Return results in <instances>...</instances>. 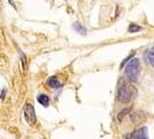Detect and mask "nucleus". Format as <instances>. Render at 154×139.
Listing matches in <instances>:
<instances>
[{
    "label": "nucleus",
    "instance_id": "nucleus-9",
    "mask_svg": "<svg viewBox=\"0 0 154 139\" xmlns=\"http://www.w3.org/2000/svg\"><path fill=\"white\" fill-rule=\"evenodd\" d=\"M139 30H141V27L136 23H131L129 26V32H138Z\"/></svg>",
    "mask_w": 154,
    "mask_h": 139
},
{
    "label": "nucleus",
    "instance_id": "nucleus-1",
    "mask_svg": "<svg viewBox=\"0 0 154 139\" xmlns=\"http://www.w3.org/2000/svg\"><path fill=\"white\" fill-rule=\"evenodd\" d=\"M136 96V89L130 84L123 81L118 88V100L122 103H130Z\"/></svg>",
    "mask_w": 154,
    "mask_h": 139
},
{
    "label": "nucleus",
    "instance_id": "nucleus-7",
    "mask_svg": "<svg viewBox=\"0 0 154 139\" xmlns=\"http://www.w3.org/2000/svg\"><path fill=\"white\" fill-rule=\"evenodd\" d=\"M72 27H73V29L77 31V32H79L80 35H86V34H87V29H86L82 24H80L79 22H74Z\"/></svg>",
    "mask_w": 154,
    "mask_h": 139
},
{
    "label": "nucleus",
    "instance_id": "nucleus-8",
    "mask_svg": "<svg viewBox=\"0 0 154 139\" xmlns=\"http://www.w3.org/2000/svg\"><path fill=\"white\" fill-rule=\"evenodd\" d=\"M145 57H146L147 62H149V64L154 67V46H152L149 50H147Z\"/></svg>",
    "mask_w": 154,
    "mask_h": 139
},
{
    "label": "nucleus",
    "instance_id": "nucleus-6",
    "mask_svg": "<svg viewBox=\"0 0 154 139\" xmlns=\"http://www.w3.org/2000/svg\"><path fill=\"white\" fill-rule=\"evenodd\" d=\"M37 101L43 107H48L49 103H50V99H49V96L46 94H39L38 96H37Z\"/></svg>",
    "mask_w": 154,
    "mask_h": 139
},
{
    "label": "nucleus",
    "instance_id": "nucleus-4",
    "mask_svg": "<svg viewBox=\"0 0 154 139\" xmlns=\"http://www.w3.org/2000/svg\"><path fill=\"white\" fill-rule=\"evenodd\" d=\"M133 139H148V132H147V128L146 126H143L138 130L132 133L131 136Z\"/></svg>",
    "mask_w": 154,
    "mask_h": 139
},
{
    "label": "nucleus",
    "instance_id": "nucleus-3",
    "mask_svg": "<svg viewBox=\"0 0 154 139\" xmlns=\"http://www.w3.org/2000/svg\"><path fill=\"white\" fill-rule=\"evenodd\" d=\"M24 117L26 121L30 125H35L36 123V114H35V109L31 103H27L24 107Z\"/></svg>",
    "mask_w": 154,
    "mask_h": 139
},
{
    "label": "nucleus",
    "instance_id": "nucleus-5",
    "mask_svg": "<svg viewBox=\"0 0 154 139\" xmlns=\"http://www.w3.org/2000/svg\"><path fill=\"white\" fill-rule=\"evenodd\" d=\"M46 84H48V86H50L51 88H54V89H57V88H59L62 86V84L59 82V80L56 77L49 78V80L46 81Z\"/></svg>",
    "mask_w": 154,
    "mask_h": 139
},
{
    "label": "nucleus",
    "instance_id": "nucleus-11",
    "mask_svg": "<svg viewBox=\"0 0 154 139\" xmlns=\"http://www.w3.org/2000/svg\"><path fill=\"white\" fill-rule=\"evenodd\" d=\"M132 56H133V52H132V54H130V56H129L128 58H125V60H124V62L122 63V64H121V67H124V65H125L126 63H128V62H129V60H130V59H131V57H132Z\"/></svg>",
    "mask_w": 154,
    "mask_h": 139
},
{
    "label": "nucleus",
    "instance_id": "nucleus-10",
    "mask_svg": "<svg viewBox=\"0 0 154 139\" xmlns=\"http://www.w3.org/2000/svg\"><path fill=\"white\" fill-rule=\"evenodd\" d=\"M130 111H131V108L124 109L122 113H119V114H118V116H117V119H118V121H122L124 117H125V115H126L128 113H130Z\"/></svg>",
    "mask_w": 154,
    "mask_h": 139
},
{
    "label": "nucleus",
    "instance_id": "nucleus-2",
    "mask_svg": "<svg viewBox=\"0 0 154 139\" xmlns=\"http://www.w3.org/2000/svg\"><path fill=\"white\" fill-rule=\"evenodd\" d=\"M139 72H140V62H139V59L134 58V59L130 60L128 63V65L125 66L124 74H125V77L128 78L129 81L136 82L138 80Z\"/></svg>",
    "mask_w": 154,
    "mask_h": 139
},
{
    "label": "nucleus",
    "instance_id": "nucleus-12",
    "mask_svg": "<svg viewBox=\"0 0 154 139\" xmlns=\"http://www.w3.org/2000/svg\"><path fill=\"white\" fill-rule=\"evenodd\" d=\"M5 94H6V89L4 88V89H2V93H1V99H2V100L5 99Z\"/></svg>",
    "mask_w": 154,
    "mask_h": 139
}]
</instances>
